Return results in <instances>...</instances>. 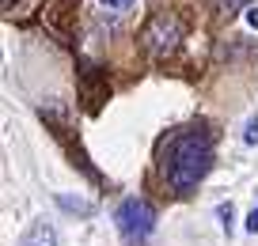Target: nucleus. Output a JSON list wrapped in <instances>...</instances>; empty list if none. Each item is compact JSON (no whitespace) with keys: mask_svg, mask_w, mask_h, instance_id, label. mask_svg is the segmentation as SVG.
<instances>
[{"mask_svg":"<svg viewBox=\"0 0 258 246\" xmlns=\"http://www.w3.org/2000/svg\"><path fill=\"white\" fill-rule=\"evenodd\" d=\"M247 23H250V27H258V8H250V12H247Z\"/></svg>","mask_w":258,"mask_h":246,"instance_id":"9b49d317","label":"nucleus"},{"mask_svg":"<svg viewBox=\"0 0 258 246\" xmlns=\"http://www.w3.org/2000/svg\"><path fill=\"white\" fill-rule=\"evenodd\" d=\"M243 227H247V231H250V235H258V208H254V212H250V216H247V223H243Z\"/></svg>","mask_w":258,"mask_h":246,"instance_id":"9d476101","label":"nucleus"},{"mask_svg":"<svg viewBox=\"0 0 258 246\" xmlns=\"http://www.w3.org/2000/svg\"><path fill=\"white\" fill-rule=\"evenodd\" d=\"M217 212H220V220H224V231L232 235V205H220Z\"/></svg>","mask_w":258,"mask_h":246,"instance_id":"6e6552de","label":"nucleus"},{"mask_svg":"<svg viewBox=\"0 0 258 246\" xmlns=\"http://www.w3.org/2000/svg\"><path fill=\"white\" fill-rule=\"evenodd\" d=\"M209 167H213V136L205 129H186L182 136L171 140L163 171H167V182L175 193L198 190L205 182V175H209Z\"/></svg>","mask_w":258,"mask_h":246,"instance_id":"f257e3e1","label":"nucleus"},{"mask_svg":"<svg viewBox=\"0 0 258 246\" xmlns=\"http://www.w3.org/2000/svg\"><path fill=\"white\" fill-rule=\"evenodd\" d=\"M16 246H57V231H53V223L34 220L31 227L19 235V242H16Z\"/></svg>","mask_w":258,"mask_h":246,"instance_id":"20e7f679","label":"nucleus"},{"mask_svg":"<svg viewBox=\"0 0 258 246\" xmlns=\"http://www.w3.org/2000/svg\"><path fill=\"white\" fill-rule=\"evenodd\" d=\"M57 205H61L64 212H80V216L95 212V205H88V201H80V197H69V193H57Z\"/></svg>","mask_w":258,"mask_h":246,"instance_id":"39448f33","label":"nucleus"},{"mask_svg":"<svg viewBox=\"0 0 258 246\" xmlns=\"http://www.w3.org/2000/svg\"><path fill=\"white\" fill-rule=\"evenodd\" d=\"M243 140H247L250 148H254V144H258V114H254V118L247 121V133H243Z\"/></svg>","mask_w":258,"mask_h":246,"instance_id":"423d86ee","label":"nucleus"},{"mask_svg":"<svg viewBox=\"0 0 258 246\" xmlns=\"http://www.w3.org/2000/svg\"><path fill=\"white\" fill-rule=\"evenodd\" d=\"M243 4H254V0H220V12H235V8H243Z\"/></svg>","mask_w":258,"mask_h":246,"instance_id":"1a4fd4ad","label":"nucleus"},{"mask_svg":"<svg viewBox=\"0 0 258 246\" xmlns=\"http://www.w3.org/2000/svg\"><path fill=\"white\" fill-rule=\"evenodd\" d=\"M182 38H186V23L175 16V12H156V16L145 23V31H141V46H145V53H152V57L175 53Z\"/></svg>","mask_w":258,"mask_h":246,"instance_id":"7ed1b4c3","label":"nucleus"},{"mask_svg":"<svg viewBox=\"0 0 258 246\" xmlns=\"http://www.w3.org/2000/svg\"><path fill=\"white\" fill-rule=\"evenodd\" d=\"M99 4H106L110 12H129L133 8V0H99Z\"/></svg>","mask_w":258,"mask_h":246,"instance_id":"0eeeda50","label":"nucleus"},{"mask_svg":"<svg viewBox=\"0 0 258 246\" xmlns=\"http://www.w3.org/2000/svg\"><path fill=\"white\" fill-rule=\"evenodd\" d=\"M114 223H118V235L125 238L129 246L148 242V235L156 231V208L148 205L145 197H129L114 208Z\"/></svg>","mask_w":258,"mask_h":246,"instance_id":"f03ea898","label":"nucleus"}]
</instances>
